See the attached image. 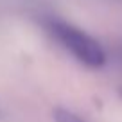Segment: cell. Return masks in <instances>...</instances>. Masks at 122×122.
Instances as JSON below:
<instances>
[{
    "instance_id": "6da1fadb",
    "label": "cell",
    "mask_w": 122,
    "mask_h": 122,
    "mask_svg": "<svg viewBox=\"0 0 122 122\" xmlns=\"http://www.w3.org/2000/svg\"><path fill=\"white\" fill-rule=\"evenodd\" d=\"M49 30L56 36L57 41H61L81 63L92 68H99L106 63V54H104L102 47L95 41V40L83 32L81 29L70 25L66 22H59V20H50L47 22Z\"/></svg>"
},
{
    "instance_id": "7a4b0ae2",
    "label": "cell",
    "mask_w": 122,
    "mask_h": 122,
    "mask_svg": "<svg viewBox=\"0 0 122 122\" xmlns=\"http://www.w3.org/2000/svg\"><path fill=\"white\" fill-rule=\"evenodd\" d=\"M54 120L56 122H86L79 115H76L70 110H65V108H56L54 110Z\"/></svg>"
}]
</instances>
